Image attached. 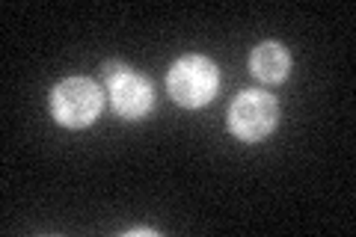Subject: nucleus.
I'll list each match as a JSON object with an SVG mask.
<instances>
[{
    "label": "nucleus",
    "mask_w": 356,
    "mask_h": 237,
    "mask_svg": "<svg viewBox=\"0 0 356 237\" xmlns=\"http://www.w3.org/2000/svg\"><path fill=\"white\" fill-rule=\"evenodd\" d=\"M217 86H220L217 65L199 54L181 56L178 63H172L170 74H166V89H170L172 101L187 110L205 107L217 95Z\"/></svg>",
    "instance_id": "obj_1"
},
{
    "label": "nucleus",
    "mask_w": 356,
    "mask_h": 237,
    "mask_svg": "<svg viewBox=\"0 0 356 237\" xmlns=\"http://www.w3.org/2000/svg\"><path fill=\"white\" fill-rule=\"evenodd\" d=\"M54 119L65 128H86L98 119L104 107V95L89 77H69L51 92Z\"/></svg>",
    "instance_id": "obj_2"
},
{
    "label": "nucleus",
    "mask_w": 356,
    "mask_h": 237,
    "mask_svg": "<svg viewBox=\"0 0 356 237\" xmlns=\"http://www.w3.org/2000/svg\"><path fill=\"white\" fill-rule=\"evenodd\" d=\"M276 122H280V104L273 95L261 92V89H250L235 98L229 110V128L235 137L247 142H259L267 133H273Z\"/></svg>",
    "instance_id": "obj_3"
},
{
    "label": "nucleus",
    "mask_w": 356,
    "mask_h": 237,
    "mask_svg": "<svg viewBox=\"0 0 356 237\" xmlns=\"http://www.w3.org/2000/svg\"><path fill=\"white\" fill-rule=\"evenodd\" d=\"M107 81V95L110 104L122 119H143L154 104V89L149 83V77H143L137 72L125 69L119 63H110L102 69Z\"/></svg>",
    "instance_id": "obj_4"
},
{
    "label": "nucleus",
    "mask_w": 356,
    "mask_h": 237,
    "mask_svg": "<svg viewBox=\"0 0 356 237\" xmlns=\"http://www.w3.org/2000/svg\"><path fill=\"white\" fill-rule=\"evenodd\" d=\"M250 69L261 83H282L291 72V56L280 42H261L250 54Z\"/></svg>",
    "instance_id": "obj_5"
}]
</instances>
